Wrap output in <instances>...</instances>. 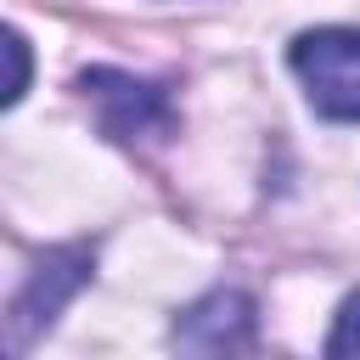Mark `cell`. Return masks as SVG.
<instances>
[{"label":"cell","mask_w":360,"mask_h":360,"mask_svg":"<svg viewBox=\"0 0 360 360\" xmlns=\"http://www.w3.org/2000/svg\"><path fill=\"white\" fill-rule=\"evenodd\" d=\"M326 354H360V292L343 298L338 326H332V338H326Z\"/></svg>","instance_id":"5"},{"label":"cell","mask_w":360,"mask_h":360,"mask_svg":"<svg viewBox=\"0 0 360 360\" xmlns=\"http://www.w3.org/2000/svg\"><path fill=\"white\" fill-rule=\"evenodd\" d=\"M90 264H96V253L84 242H73V248H51L28 270V281H22L17 304H11V349H28L34 332H45L62 315V304L90 281Z\"/></svg>","instance_id":"3"},{"label":"cell","mask_w":360,"mask_h":360,"mask_svg":"<svg viewBox=\"0 0 360 360\" xmlns=\"http://www.w3.org/2000/svg\"><path fill=\"white\" fill-rule=\"evenodd\" d=\"M6 56H11V79H6V107L11 101H22V90H28V39L11 28L6 34Z\"/></svg>","instance_id":"6"},{"label":"cell","mask_w":360,"mask_h":360,"mask_svg":"<svg viewBox=\"0 0 360 360\" xmlns=\"http://www.w3.org/2000/svg\"><path fill=\"white\" fill-rule=\"evenodd\" d=\"M174 343L191 354H231L253 343V298L236 287H214L202 292L180 321H174Z\"/></svg>","instance_id":"4"},{"label":"cell","mask_w":360,"mask_h":360,"mask_svg":"<svg viewBox=\"0 0 360 360\" xmlns=\"http://www.w3.org/2000/svg\"><path fill=\"white\" fill-rule=\"evenodd\" d=\"M292 73L309 107L338 124H360V28H309L292 39Z\"/></svg>","instance_id":"1"},{"label":"cell","mask_w":360,"mask_h":360,"mask_svg":"<svg viewBox=\"0 0 360 360\" xmlns=\"http://www.w3.org/2000/svg\"><path fill=\"white\" fill-rule=\"evenodd\" d=\"M84 96L101 118L107 135L118 141H163L174 135V101L163 84H146L135 73H118V68H90L84 73Z\"/></svg>","instance_id":"2"}]
</instances>
